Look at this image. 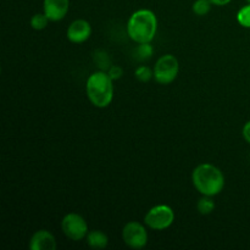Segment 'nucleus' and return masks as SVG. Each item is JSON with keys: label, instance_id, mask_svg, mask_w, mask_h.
<instances>
[{"label": "nucleus", "instance_id": "nucleus-12", "mask_svg": "<svg viewBox=\"0 0 250 250\" xmlns=\"http://www.w3.org/2000/svg\"><path fill=\"white\" fill-rule=\"evenodd\" d=\"M197 209L198 211H199V214L202 215L211 214L215 209V202L211 199V197L203 195V198H200V199L198 200Z\"/></svg>", "mask_w": 250, "mask_h": 250}, {"label": "nucleus", "instance_id": "nucleus-6", "mask_svg": "<svg viewBox=\"0 0 250 250\" xmlns=\"http://www.w3.org/2000/svg\"><path fill=\"white\" fill-rule=\"evenodd\" d=\"M61 229L68 239L78 242L87 237L88 224L81 215L71 212L63 216L61 221Z\"/></svg>", "mask_w": 250, "mask_h": 250}, {"label": "nucleus", "instance_id": "nucleus-15", "mask_svg": "<svg viewBox=\"0 0 250 250\" xmlns=\"http://www.w3.org/2000/svg\"><path fill=\"white\" fill-rule=\"evenodd\" d=\"M49 21H50V20L48 19V16H46L45 14H36L32 16L29 23H31V27L33 29H36V31H42V29H44L48 26Z\"/></svg>", "mask_w": 250, "mask_h": 250}, {"label": "nucleus", "instance_id": "nucleus-9", "mask_svg": "<svg viewBox=\"0 0 250 250\" xmlns=\"http://www.w3.org/2000/svg\"><path fill=\"white\" fill-rule=\"evenodd\" d=\"M44 14L53 22L65 19L70 7V0H44Z\"/></svg>", "mask_w": 250, "mask_h": 250}, {"label": "nucleus", "instance_id": "nucleus-1", "mask_svg": "<svg viewBox=\"0 0 250 250\" xmlns=\"http://www.w3.org/2000/svg\"><path fill=\"white\" fill-rule=\"evenodd\" d=\"M158 19L151 10L141 9L131 15L127 22V33L136 43H150L156 36Z\"/></svg>", "mask_w": 250, "mask_h": 250}, {"label": "nucleus", "instance_id": "nucleus-2", "mask_svg": "<svg viewBox=\"0 0 250 250\" xmlns=\"http://www.w3.org/2000/svg\"><path fill=\"white\" fill-rule=\"evenodd\" d=\"M192 182L200 194L215 197L224 189L225 176L212 164H200L193 170Z\"/></svg>", "mask_w": 250, "mask_h": 250}, {"label": "nucleus", "instance_id": "nucleus-8", "mask_svg": "<svg viewBox=\"0 0 250 250\" xmlns=\"http://www.w3.org/2000/svg\"><path fill=\"white\" fill-rule=\"evenodd\" d=\"M92 34L90 23L85 20H75L67 28V39L71 43H84Z\"/></svg>", "mask_w": 250, "mask_h": 250}, {"label": "nucleus", "instance_id": "nucleus-7", "mask_svg": "<svg viewBox=\"0 0 250 250\" xmlns=\"http://www.w3.org/2000/svg\"><path fill=\"white\" fill-rule=\"evenodd\" d=\"M122 239L125 244L132 249H142L148 243V232L142 224L131 221L122 229Z\"/></svg>", "mask_w": 250, "mask_h": 250}, {"label": "nucleus", "instance_id": "nucleus-20", "mask_svg": "<svg viewBox=\"0 0 250 250\" xmlns=\"http://www.w3.org/2000/svg\"><path fill=\"white\" fill-rule=\"evenodd\" d=\"M243 137L247 141V143L250 144V121L247 122L243 127Z\"/></svg>", "mask_w": 250, "mask_h": 250}, {"label": "nucleus", "instance_id": "nucleus-21", "mask_svg": "<svg viewBox=\"0 0 250 250\" xmlns=\"http://www.w3.org/2000/svg\"><path fill=\"white\" fill-rule=\"evenodd\" d=\"M212 5H216V6H225V5L229 4L232 0H210Z\"/></svg>", "mask_w": 250, "mask_h": 250}, {"label": "nucleus", "instance_id": "nucleus-11", "mask_svg": "<svg viewBox=\"0 0 250 250\" xmlns=\"http://www.w3.org/2000/svg\"><path fill=\"white\" fill-rule=\"evenodd\" d=\"M85 239H87L88 246L94 249H104L109 244V237L103 231H99V229L88 232Z\"/></svg>", "mask_w": 250, "mask_h": 250}, {"label": "nucleus", "instance_id": "nucleus-4", "mask_svg": "<svg viewBox=\"0 0 250 250\" xmlns=\"http://www.w3.org/2000/svg\"><path fill=\"white\" fill-rule=\"evenodd\" d=\"M154 80L159 84H170L177 78L180 71V63L176 56L171 54L160 56L154 66Z\"/></svg>", "mask_w": 250, "mask_h": 250}, {"label": "nucleus", "instance_id": "nucleus-10", "mask_svg": "<svg viewBox=\"0 0 250 250\" xmlns=\"http://www.w3.org/2000/svg\"><path fill=\"white\" fill-rule=\"evenodd\" d=\"M56 244L55 237L46 229H39L32 236L29 241V249L31 250H55Z\"/></svg>", "mask_w": 250, "mask_h": 250}, {"label": "nucleus", "instance_id": "nucleus-18", "mask_svg": "<svg viewBox=\"0 0 250 250\" xmlns=\"http://www.w3.org/2000/svg\"><path fill=\"white\" fill-rule=\"evenodd\" d=\"M94 61L102 67V71L109 70L110 66H111V61H110L109 55L106 53H104V51H97L94 55Z\"/></svg>", "mask_w": 250, "mask_h": 250}, {"label": "nucleus", "instance_id": "nucleus-5", "mask_svg": "<svg viewBox=\"0 0 250 250\" xmlns=\"http://www.w3.org/2000/svg\"><path fill=\"white\" fill-rule=\"evenodd\" d=\"M175 221V212L168 205H155L144 216V222L154 231H164Z\"/></svg>", "mask_w": 250, "mask_h": 250}, {"label": "nucleus", "instance_id": "nucleus-16", "mask_svg": "<svg viewBox=\"0 0 250 250\" xmlns=\"http://www.w3.org/2000/svg\"><path fill=\"white\" fill-rule=\"evenodd\" d=\"M237 21L241 26L250 28V2L242 7L238 12H237Z\"/></svg>", "mask_w": 250, "mask_h": 250}, {"label": "nucleus", "instance_id": "nucleus-17", "mask_svg": "<svg viewBox=\"0 0 250 250\" xmlns=\"http://www.w3.org/2000/svg\"><path fill=\"white\" fill-rule=\"evenodd\" d=\"M134 75H136V78L139 81V82L146 83V82H149V81L154 77V71H151L148 66L142 65L139 66V67H137Z\"/></svg>", "mask_w": 250, "mask_h": 250}, {"label": "nucleus", "instance_id": "nucleus-19", "mask_svg": "<svg viewBox=\"0 0 250 250\" xmlns=\"http://www.w3.org/2000/svg\"><path fill=\"white\" fill-rule=\"evenodd\" d=\"M107 73H109V76L111 77L112 81H116L122 77V75H124V70H122L121 66L111 65L109 70H107Z\"/></svg>", "mask_w": 250, "mask_h": 250}, {"label": "nucleus", "instance_id": "nucleus-13", "mask_svg": "<svg viewBox=\"0 0 250 250\" xmlns=\"http://www.w3.org/2000/svg\"><path fill=\"white\" fill-rule=\"evenodd\" d=\"M211 1L210 0H195L193 4L192 10L198 16H205L211 10Z\"/></svg>", "mask_w": 250, "mask_h": 250}, {"label": "nucleus", "instance_id": "nucleus-22", "mask_svg": "<svg viewBox=\"0 0 250 250\" xmlns=\"http://www.w3.org/2000/svg\"><path fill=\"white\" fill-rule=\"evenodd\" d=\"M247 1H248V2H250V0H247Z\"/></svg>", "mask_w": 250, "mask_h": 250}, {"label": "nucleus", "instance_id": "nucleus-3", "mask_svg": "<svg viewBox=\"0 0 250 250\" xmlns=\"http://www.w3.org/2000/svg\"><path fill=\"white\" fill-rule=\"evenodd\" d=\"M114 81L105 71H97L88 77L85 90L89 102L95 107L104 109L111 104L114 99Z\"/></svg>", "mask_w": 250, "mask_h": 250}, {"label": "nucleus", "instance_id": "nucleus-14", "mask_svg": "<svg viewBox=\"0 0 250 250\" xmlns=\"http://www.w3.org/2000/svg\"><path fill=\"white\" fill-rule=\"evenodd\" d=\"M153 55V46L150 45V43H141L138 44V46L136 48V58L139 61L148 60Z\"/></svg>", "mask_w": 250, "mask_h": 250}]
</instances>
